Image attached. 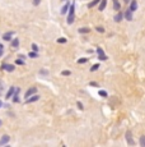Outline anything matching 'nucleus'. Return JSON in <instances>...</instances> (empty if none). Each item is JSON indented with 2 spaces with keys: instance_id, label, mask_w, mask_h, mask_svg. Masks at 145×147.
Segmentation results:
<instances>
[{
  "instance_id": "18",
  "label": "nucleus",
  "mask_w": 145,
  "mask_h": 147,
  "mask_svg": "<svg viewBox=\"0 0 145 147\" xmlns=\"http://www.w3.org/2000/svg\"><path fill=\"white\" fill-rule=\"evenodd\" d=\"M79 32L80 33H88L89 32V28H79Z\"/></svg>"
},
{
  "instance_id": "14",
  "label": "nucleus",
  "mask_w": 145,
  "mask_h": 147,
  "mask_svg": "<svg viewBox=\"0 0 145 147\" xmlns=\"http://www.w3.org/2000/svg\"><path fill=\"white\" fill-rule=\"evenodd\" d=\"M106 4H107V0H102L101 1V5H99V10H101V12L106 8Z\"/></svg>"
},
{
  "instance_id": "23",
  "label": "nucleus",
  "mask_w": 145,
  "mask_h": 147,
  "mask_svg": "<svg viewBox=\"0 0 145 147\" xmlns=\"http://www.w3.org/2000/svg\"><path fill=\"white\" fill-rule=\"evenodd\" d=\"M78 63H79V64L87 63V58H82V59H79V60H78Z\"/></svg>"
},
{
  "instance_id": "20",
  "label": "nucleus",
  "mask_w": 145,
  "mask_h": 147,
  "mask_svg": "<svg viewBox=\"0 0 145 147\" xmlns=\"http://www.w3.org/2000/svg\"><path fill=\"white\" fill-rule=\"evenodd\" d=\"M140 145L143 147H145V136H143V137L140 138Z\"/></svg>"
},
{
  "instance_id": "24",
  "label": "nucleus",
  "mask_w": 145,
  "mask_h": 147,
  "mask_svg": "<svg viewBox=\"0 0 145 147\" xmlns=\"http://www.w3.org/2000/svg\"><path fill=\"white\" fill-rule=\"evenodd\" d=\"M99 96H102V97H107V92L106 91H99Z\"/></svg>"
},
{
  "instance_id": "5",
  "label": "nucleus",
  "mask_w": 145,
  "mask_h": 147,
  "mask_svg": "<svg viewBox=\"0 0 145 147\" xmlns=\"http://www.w3.org/2000/svg\"><path fill=\"white\" fill-rule=\"evenodd\" d=\"M38 98H40V96H37V95L35 94V96H32V97H27L26 102H27V104H29V102H35V101H37Z\"/></svg>"
},
{
  "instance_id": "30",
  "label": "nucleus",
  "mask_w": 145,
  "mask_h": 147,
  "mask_svg": "<svg viewBox=\"0 0 145 147\" xmlns=\"http://www.w3.org/2000/svg\"><path fill=\"white\" fill-rule=\"evenodd\" d=\"M78 106H79V109H83V104L82 102H78Z\"/></svg>"
},
{
  "instance_id": "11",
  "label": "nucleus",
  "mask_w": 145,
  "mask_h": 147,
  "mask_svg": "<svg viewBox=\"0 0 145 147\" xmlns=\"http://www.w3.org/2000/svg\"><path fill=\"white\" fill-rule=\"evenodd\" d=\"M12 35H13V33H12V32H8V33H5V35H4V36H3V38H4V40H5V41H9V40H10V38H12Z\"/></svg>"
},
{
  "instance_id": "7",
  "label": "nucleus",
  "mask_w": 145,
  "mask_h": 147,
  "mask_svg": "<svg viewBox=\"0 0 145 147\" xmlns=\"http://www.w3.org/2000/svg\"><path fill=\"white\" fill-rule=\"evenodd\" d=\"M136 9H138V3L134 0V1H131V4H130V10L131 12H135Z\"/></svg>"
},
{
  "instance_id": "25",
  "label": "nucleus",
  "mask_w": 145,
  "mask_h": 147,
  "mask_svg": "<svg viewBox=\"0 0 145 147\" xmlns=\"http://www.w3.org/2000/svg\"><path fill=\"white\" fill-rule=\"evenodd\" d=\"M61 74H63V76H70V72H69V70H64Z\"/></svg>"
},
{
  "instance_id": "10",
  "label": "nucleus",
  "mask_w": 145,
  "mask_h": 147,
  "mask_svg": "<svg viewBox=\"0 0 145 147\" xmlns=\"http://www.w3.org/2000/svg\"><path fill=\"white\" fill-rule=\"evenodd\" d=\"M14 91H15L14 87H10V90L8 91V94H7V96H5V97H7V98H10V97L13 96V94H14Z\"/></svg>"
},
{
  "instance_id": "3",
  "label": "nucleus",
  "mask_w": 145,
  "mask_h": 147,
  "mask_svg": "<svg viewBox=\"0 0 145 147\" xmlns=\"http://www.w3.org/2000/svg\"><path fill=\"white\" fill-rule=\"evenodd\" d=\"M36 92H37V88H36V87H31V88L28 90V91L26 92V97H29V96L35 95Z\"/></svg>"
},
{
  "instance_id": "35",
  "label": "nucleus",
  "mask_w": 145,
  "mask_h": 147,
  "mask_svg": "<svg viewBox=\"0 0 145 147\" xmlns=\"http://www.w3.org/2000/svg\"><path fill=\"white\" fill-rule=\"evenodd\" d=\"M0 124H1V120H0Z\"/></svg>"
},
{
  "instance_id": "6",
  "label": "nucleus",
  "mask_w": 145,
  "mask_h": 147,
  "mask_svg": "<svg viewBox=\"0 0 145 147\" xmlns=\"http://www.w3.org/2000/svg\"><path fill=\"white\" fill-rule=\"evenodd\" d=\"M126 141H127L129 145H134V141H132V138H131V132L130 131L126 132Z\"/></svg>"
},
{
  "instance_id": "26",
  "label": "nucleus",
  "mask_w": 145,
  "mask_h": 147,
  "mask_svg": "<svg viewBox=\"0 0 145 147\" xmlns=\"http://www.w3.org/2000/svg\"><path fill=\"white\" fill-rule=\"evenodd\" d=\"M29 56H31V58H36V56H37V54H36V53H29Z\"/></svg>"
},
{
  "instance_id": "9",
  "label": "nucleus",
  "mask_w": 145,
  "mask_h": 147,
  "mask_svg": "<svg viewBox=\"0 0 145 147\" xmlns=\"http://www.w3.org/2000/svg\"><path fill=\"white\" fill-rule=\"evenodd\" d=\"M125 18H126L127 21H131V19H132V12H131L130 9L127 10L126 13H125Z\"/></svg>"
},
{
  "instance_id": "31",
  "label": "nucleus",
  "mask_w": 145,
  "mask_h": 147,
  "mask_svg": "<svg viewBox=\"0 0 145 147\" xmlns=\"http://www.w3.org/2000/svg\"><path fill=\"white\" fill-rule=\"evenodd\" d=\"M97 31H99V32H103V28L102 27H98V28H97Z\"/></svg>"
},
{
  "instance_id": "21",
  "label": "nucleus",
  "mask_w": 145,
  "mask_h": 147,
  "mask_svg": "<svg viewBox=\"0 0 145 147\" xmlns=\"http://www.w3.org/2000/svg\"><path fill=\"white\" fill-rule=\"evenodd\" d=\"M18 44H19V41L15 38V40L12 42V46H13V47H18Z\"/></svg>"
},
{
  "instance_id": "4",
  "label": "nucleus",
  "mask_w": 145,
  "mask_h": 147,
  "mask_svg": "<svg viewBox=\"0 0 145 147\" xmlns=\"http://www.w3.org/2000/svg\"><path fill=\"white\" fill-rule=\"evenodd\" d=\"M3 69L8 70V72H13L14 70V65H12V64H3Z\"/></svg>"
},
{
  "instance_id": "15",
  "label": "nucleus",
  "mask_w": 145,
  "mask_h": 147,
  "mask_svg": "<svg viewBox=\"0 0 145 147\" xmlns=\"http://www.w3.org/2000/svg\"><path fill=\"white\" fill-rule=\"evenodd\" d=\"M18 92H19V90L17 88V90H15V95H14V97H13V101H14V102H18V101H19V98H18Z\"/></svg>"
},
{
  "instance_id": "12",
  "label": "nucleus",
  "mask_w": 145,
  "mask_h": 147,
  "mask_svg": "<svg viewBox=\"0 0 145 147\" xmlns=\"http://www.w3.org/2000/svg\"><path fill=\"white\" fill-rule=\"evenodd\" d=\"M113 8H115L116 10H120V8H121V5H120L118 0H113Z\"/></svg>"
},
{
  "instance_id": "27",
  "label": "nucleus",
  "mask_w": 145,
  "mask_h": 147,
  "mask_svg": "<svg viewBox=\"0 0 145 147\" xmlns=\"http://www.w3.org/2000/svg\"><path fill=\"white\" fill-rule=\"evenodd\" d=\"M3 50H4V47H3V45L0 44V56L3 55Z\"/></svg>"
},
{
  "instance_id": "19",
  "label": "nucleus",
  "mask_w": 145,
  "mask_h": 147,
  "mask_svg": "<svg viewBox=\"0 0 145 147\" xmlns=\"http://www.w3.org/2000/svg\"><path fill=\"white\" fill-rule=\"evenodd\" d=\"M57 42L59 44H66V38H64V37H60L57 40Z\"/></svg>"
},
{
  "instance_id": "16",
  "label": "nucleus",
  "mask_w": 145,
  "mask_h": 147,
  "mask_svg": "<svg viewBox=\"0 0 145 147\" xmlns=\"http://www.w3.org/2000/svg\"><path fill=\"white\" fill-rule=\"evenodd\" d=\"M98 3H99V0H93L92 3H89V4H88V7H89V8H93L94 5H97Z\"/></svg>"
},
{
  "instance_id": "13",
  "label": "nucleus",
  "mask_w": 145,
  "mask_h": 147,
  "mask_svg": "<svg viewBox=\"0 0 145 147\" xmlns=\"http://www.w3.org/2000/svg\"><path fill=\"white\" fill-rule=\"evenodd\" d=\"M69 7H70L69 4H65V5H64L63 9H61V14H66V12L69 10Z\"/></svg>"
},
{
  "instance_id": "22",
  "label": "nucleus",
  "mask_w": 145,
  "mask_h": 147,
  "mask_svg": "<svg viewBox=\"0 0 145 147\" xmlns=\"http://www.w3.org/2000/svg\"><path fill=\"white\" fill-rule=\"evenodd\" d=\"M98 68H99V64H94V65L90 68V70H92V72H94V70H97Z\"/></svg>"
},
{
  "instance_id": "17",
  "label": "nucleus",
  "mask_w": 145,
  "mask_h": 147,
  "mask_svg": "<svg viewBox=\"0 0 145 147\" xmlns=\"http://www.w3.org/2000/svg\"><path fill=\"white\" fill-rule=\"evenodd\" d=\"M121 19H122V13H118V14H117V16L115 17V21H116V22H120Z\"/></svg>"
},
{
  "instance_id": "34",
  "label": "nucleus",
  "mask_w": 145,
  "mask_h": 147,
  "mask_svg": "<svg viewBox=\"0 0 145 147\" xmlns=\"http://www.w3.org/2000/svg\"><path fill=\"white\" fill-rule=\"evenodd\" d=\"M1 105H3V104H1V101H0V106H1Z\"/></svg>"
},
{
  "instance_id": "28",
  "label": "nucleus",
  "mask_w": 145,
  "mask_h": 147,
  "mask_svg": "<svg viewBox=\"0 0 145 147\" xmlns=\"http://www.w3.org/2000/svg\"><path fill=\"white\" fill-rule=\"evenodd\" d=\"M40 1H41V0H33V4H35V5H38V4H40Z\"/></svg>"
},
{
  "instance_id": "29",
  "label": "nucleus",
  "mask_w": 145,
  "mask_h": 147,
  "mask_svg": "<svg viewBox=\"0 0 145 147\" xmlns=\"http://www.w3.org/2000/svg\"><path fill=\"white\" fill-rule=\"evenodd\" d=\"M32 47H33V50H36V51L38 50V47H37V45H36V44H33V45H32Z\"/></svg>"
},
{
  "instance_id": "8",
  "label": "nucleus",
  "mask_w": 145,
  "mask_h": 147,
  "mask_svg": "<svg viewBox=\"0 0 145 147\" xmlns=\"http://www.w3.org/2000/svg\"><path fill=\"white\" fill-rule=\"evenodd\" d=\"M9 141V136H3V138L0 140V146H3V145H5V143Z\"/></svg>"
},
{
  "instance_id": "1",
  "label": "nucleus",
  "mask_w": 145,
  "mask_h": 147,
  "mask_svg": "<svg viewBox=\"0 0 145 147\" xmlns=\"http://www.w3.org/2000/svg\"><path fill=\"white\" fill-rule=\"evenodd\" d=\"M74 18H75V7H74V4H71L70 7H69L68 23H69V24H72V22H74Z\"/></svg>"
},
{
  "instance_id": "32",
  "label": "nucleus",
  "mask_w": 145,
  "mask_h": 147,
  "mask_svg": "<svg viewBox=\"0 0 145 147\" xmlns=\"http://www.w3.org/2000/svg\"><path fill=\"white\" fill-rule=\"evenodd\" d=\"M1 90H3V86H1V84H0V92H1Z\"/></svg>"
},
{
  "instance_id": "2",
  "label": "nucleus",
  "mask_w": 145,
  "mask_h": 147,
  "mask_svg": "<svg viewBox=\"0 0 145 147\" xmlns=\"http://www.w3.org/2000/svg\"><path fill=\"white\" fill-rule=\"evenodd\" d=\"M97 53H98V56H99V59H101V60H106V59H107L104 51H103L101 47H97Z\"/></svg>"
},
{
  "instance_id": "33",
  "label": "nucleus",
  "mask_w": 145,
  "mask_h": 147,
  "mask_svg": "<svg viewBox=\"0 0 145 147\" xmlns=\"http://www.w3.org/2000/svg\"><path fill=\"white\" fill-rule=\"evenodd\" d=\"M130 1V0H125V3H129Z\"/></svg>"
}]
</instances>
